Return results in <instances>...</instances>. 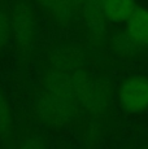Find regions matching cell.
I'll list each match as a JSON object with an SVG mask.
<instances>
[{
  "label": "cell",
  "instance_id": "obj_1",
  "mask_svg": "<svg viewBox=\"0 0 148 149\" xmlns=\"http://www.w3.org/2000/svg\"><path fill=\"white\" fill-rule=\"evenodd\" d=\"M79 111L81 108L70 88L68 71L48 69L33 97L35 119L47 127H66L78 119Z\"/></svg>",
  "mask_w": 148,
  "mask_h": 149
},
{
  "label": "cell",
  "instance_id": "obj_2",
  "mask_svg": "<svg viewBox=\"0 0 148 149\" xmlns=\"http://www.w3.org/2000/svg\"><path fill=\"white\" fill-rule=\"evenodd\" d=\"M12 40L17 58L27 62L33 57L39 36V22L35 5L31 0H8Z\"/></svg>",
  "mask_w": 148,
  "mask_h": 149
},
{
  "label": "cell",
  "instance_id": "obj_3",
  "mask_svg": "<svg viewBox=\"0 0 148 149\" xmlns=\"http://www.w3.org/2000/svg\"><path fill=\"white\" fill-rule=\"evenodd\" d=\"M117 99L125 113L139 114L148 110V78L144 75H130L121 82Z\"/></svg>",
  "mask_w": 148,
  "mask_h": 149
},
{
  "label": "cell",
  "instance_id": "obj_4",
  "mask_svg": "<svg viewBox=\"0 0 148 149\" xmlns=\"http://www.w3.org/2000/svg\"><path fill=\"white\" fill-rule=\"evenodd\" d=\"M47 17L61 26H69L78 17L79 10L70 0H31Z\"/></svg>",
  "mask_w": 148,
  "mask_h": 149
},
{
  "label": "cell",
  "instance_id": "obj_5",
  "mask_svg": "<svg viewBox=\"0 0 148 149\" xmlns=\"http://www.w3.org/2000/svg\"><path fill=\"white\" fill-rule=\"evenodd\" d=\"M125 34L140 48H148V9L138 7L125 22Z\"/></svg>",
  "mask_w": 148,
  "mask_h": 149
},
{
  "label": "cell",
  "instance_id": "obj_6",
  "mask_svg": "<svg viewBox=\"0 0 148 149\" xmlns=\"http://www.w3.org/2000/svg\"><path fill=\"white\" fill-rule=\"evenodd\" d=\"M16 135L17 126L15 114L4 91L0 87V143L5 147L13 149Z\"/></svg>",
  "mask_w": 148,
  "mask_h": 149
},
{
  "label": "cell",
  "instance_id": "obj_7",
  "mask_svg": "<svg viewBox=\"0 0 148 149\" xmlns=\"http://www.w3.org/2000/svg\"><path fill=\"white\" fill-rule=\"evenodd\" d=\"M99 7L107 22L124 24L138 5L135 0H99Z\"/></svg>",
  "mask_w": 148,
  "mask_h": 149
},
{
  "label": "cell",
  "instance_id": "obj_8",
  "mask_svg": "<svg viewBox=\"0 0 148 149\" xmlns=\"http://www.w3.org/2000/svg\"><path fill=\"white\" fill-rule=\"evenodd\" d=\"M13 149H51L48 139L40 131L31 127L17 128Z\"/></svg>",
  "mask_w": 148,
  "mask_h": 149
},
{
  "label": "cell",
  "instance_id": "obj_9",
  "mask_svg": "<svg viewBox=\"0 0 148 149\" xmlns=\"http://www.w3.org/2000/svg\"><path fill=\"white\" fill-rule=\"evenodd\" d=\"M12 40L8 0H0V53L4 52Z\"/></svg>",
  "mask_w": 148,
  "mask_h": 149
},
{
  "label": "cell",
  "instance_id": "obj_10",
  "mask_svg": "<svg viewBox=\"0 0 148 149\" xmlns=\"http://www.w3.org/2000/svg\"><path fill=\"white\" fill-rule=\"evenodd\" d=\"M70 1L75 5V8L79 10V13H81V10H82V8H83L84 3H86V0H70Z\"/></svg>",
  "mask_w": 148,
  "mask_h": 149
},
{
  "label": "cell",
  "instance_id": "obj_11",
  "mask_svg": "<svg viewBox=\"0 0 148 149\" xmlns=\"http://www.w3.org/2000/svg\"><path fill=\"white\" fill-rule=\"evenodd\" d=\"M138 149H148V143L147 144H144V145H142V147H139Z\"/></svg>",
  "mask_w": 148,
  "mask_h": 149
}]
</instances>
